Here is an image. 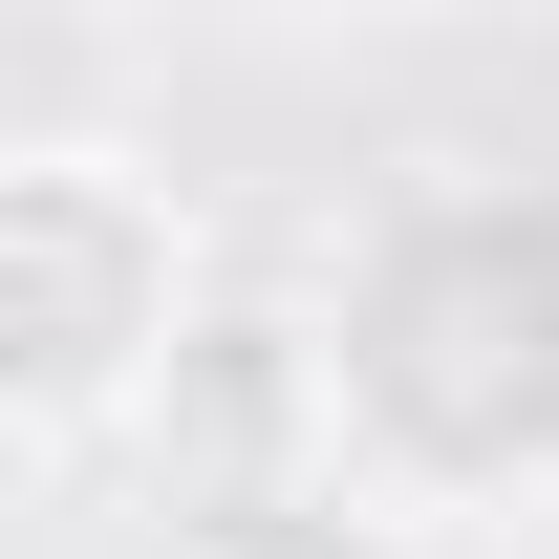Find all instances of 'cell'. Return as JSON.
I'll list each match as a JSON object with an SVG mask.
<instances>
[{
    "mask_svg": "<svg viewBox=\"0 0 559 559\" xmlns=\"http://www.w3.org/2000/svg\"><path fill=\"white\" fill-rule=\"evenodd\" d=\"M301 388L323 474L409 538L559 495V173H388L301 323Z\"/></svg>",
    "mask_w": 559,
    "mask_h": 559,
    "instance_id": "cell-1",
    "label": "cell"
},
{
    "mask_svg": "<svg viewBox=\"0 0 559 559\" xmlns=\"http://www.w3.org/2000/svg\"><path fill=\"white\" fill-rule=\"evenodd\" d=\"M215 345L194 194L130 130H0V452H151Z\"/></svg>",
    "mask_w": 559,
    "mask_h": 559,
    "instance_id": "cell-2",
    "label": "cell"
},
{
    "mask_svg": "<svg viewBox=\"0 0 559 559\" xmlns=\"http://www.w3.org/2000/svg\"><path fill=\"white\" fill-rule=\"evenodd\" d=\"M173 559H409V516H366L345 474H194Z\"/></svg>",
    "mask_w": 559,
    "mask_h": 559,
    "instance_id": "cell-3",
    "label": "cell"
}]
</instances>
